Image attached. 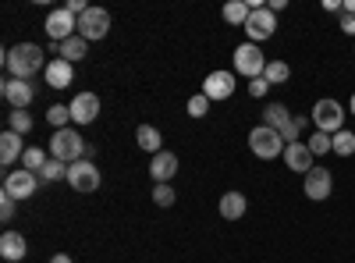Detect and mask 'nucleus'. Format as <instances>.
I'll return each instance as SVG.
<instances>
[{
	"instance_id": "nucleus-1",
	"label": "nucleus",
	"mask_w": 355,
	"mask_h": 263,
	"mask_svg": "<svg viewBox=\"0 0 355 263\" xmlns=\"http://www.w3.org/2000/svg\"><path fill=\"white\" fill-rule=\"evenodd\" d=\"M43 57H46V53H43L40 43H18V46L4 50V68H8L11 78L28 82L36 71H46V61H43Z\"/></svg>"
},
{
	"instance_id": "nucleus-2",
	"label": "nucleus",
	"mask_w": 355,
	"mask_h": 263,
	"mask_svg": "<svg viewBox=\"0 0 355 263\" xmlns=\"http://www.w3.org/2000/svg\"><path fill=\"white\" fill-rule=\"evenodd\" d=\"M50 157L64 160V164H75V160L89 157V146L78 135V128H61V132H53V139H50Z\"/></svg>"
},
{
	"instance_id": "nucleus-3",
	"label": "nucleus",
	"mask_w": 355,
	"mask_h": 263,
	"mask_svg": "<svg viewBox=\"0 0 355 263\" xmlns=\"http://www.w3.org/2000/svg\"><path fill=\"white\" fill-rule=\"evenodd\" d=\"M313 125H316V132H327V135H338L341 132V125H345V107L338 103V100H331V96H323V100H316L313 103Z\"/></svg>"
},
{
	"instance_id": "nucleus-4",
	"label": "nucleus",
	"mask_w": 355,
	"mask_h": 263,
	"mask_svg": "<svg viewBox=\"0 0 355 263\" xmlns=\"http://www.w3.org/2000/svg\"><path fill=\"white\" fill-rule=\"evenodd\" d=\"M249 150L259 157V160H274V157H284V139L277 128H266V125H256L249 132Z\"/></svg>"
},
{
	"instance_id": "nucleus-5",
	"label": "nucleus",
	"mask_w": 355,
	"mask_h": 263,
	"mask_svg": "<svg viewBox=\"0 0 355 263\" xmlns=\"http://www.w3.org/2000/svg\"><path fill=\"white\" fill-rule=\"evenodd\" d=\"M234 71L239 75H245L249 82L252 78H263V71H266V57H263V50L256 46V43H242V46H234Z\"/></svg>"
},
{
	"instance_id": "nucleus-6",
	"label": "nucleus",
	"mask_w": 355,
	"mask_h": 263,
	"mask_svg": "<svg viewBox=\"0 0 355 263\" xmlns=\"http://www.w3.org/2000/svg\"><path fill=\"white\" fill-rule=\"evenodd\" d=\"M43 33L50 36V43H64V40L78 36V22H75V15L68 8H53L46 15V22H43Z\"/></svg>"
},
{
	"instance_id": "nucleus-7",
	"label": "nucleus",
	"mask_w": 355,
	"mask_h": 263,
	"mask_svg": "<svg viewBox=\"0 0 355 263\" xmlns=\"http://www.w3.org/2000/svg\"><path fill=\"white\" fill-rule=\"evenodd\" d=\"M100 182H103V174H100V167L89 160V157L68 164V185H71L75 192H96Z\"/></svg>"
},
{
	"instance_id": "nucleus-8",
	"label": "nucleus",
	"mask_w": 355,
	"mask_h": 263,
	"mask_svg": "<svg viewBox=\"0 0 355 263\" xmlns=\"http://www.w3.org/2000/svg\"><path fill=\"white\" fill-rule=\"evenodd\" d=\"M245 36H249V43H263V40H270L274 33H277V15L270 11V8H256V11H249V18H245Z\"/></svg>"
},
{
	"instance_id": "nucleus-9",
	"label": "nucleus",
	"mask_w": 355,
	"mask_h": 263,
	"mask_svg": "<svg viewBox=\"0 0 355 263\" xmlns=\"http://www.w3.org/2000/svg\"><path fill=\"white\" fill-rule=\"evenodd\" d=\"M302 192H306V199H313V203L331 199V192H334V174H331L327 167L316 164L306 178H302Z\"/></svg>"
},
{
	"instance_id": "nucleus-10",
	"label": "nucleus",
	"mask_w": 355,
	"mask_h": 263,
	"mask_svg": "<svg viewBox=\"0 0 355 263\" xmlns=\"http://www.w3.org/2000/svg\"><path fill=\"white\" fill-rule=\"evenodd\" d=\"M107 33H110V15H107V8H89V11L78 18V36H82V40L96 43V40H103Z\"/></svg>"
},
{
	"instance_id": "nucleus-11",
	"label": "nucleus",
	"mask_w": 355,
	"mask_h": 263,
	"mask_svg": "<svg viewBox=\"0 0 355 263\" xmlns=\"http://www.w3.org/2000/svg\"><path fill=\"white\" fill-rule=\"evenodd\" d=\"M36 185H40V174L25 171V167L4 174V192L15 196V199H33V196H36Z\"/></svg>"
},
{
	"instance_id": "nucleus-12",
	"label": "nucleus",
	"mask_w": 355,
	"mask_h": 263,
	"mask_svg": "<svg viewBox=\"0 0 355 263\" xmlns=\"http://www.w3.org/2000/svg\"><path fill=\"white\" fill-rule=\"evenodd\" d=\"M202 96L206 100H231L234 96V71H210L202 78Z\"/></svg>"
},
{
	"instance_id": "nucleus-13",
	"label": "nucleus",
	"mask_w": 355,
	"mask_h": 263,
	"mask_svg": "<svg viewBox=\"0 0 355 263\" xmlns=\"http://www.w3.org/2000/svg\"><path fill=\"white\" fill-rule=\"evenodd\" d=\"M0 93H4V100L11 103V110H28V103L36 100V85L33 82H21V78H8Z\"/></svg>"
},
{
	"instance_id": "nucleus-14",
	"label": "nucleus",
	"mask_w": 355,
	"mask_h": 263,
	"mask_svg": "<svg viewBox=\"0 0 355 263\" xmlns=\"http://www.w3.org/2000/svg\"><path fill=\"white\" fill-rule=\"evenodd\" d=\"M71 121L82 128V125H93L96 121V114H100V96L96 93H78L71 103Z\"/></svg>"
},
{
	"instance_id": "nucleus-15",
	"label": "nucleus",
	"mask_w": 355,
	"mask_h": 263,
	"mask_svg": "<svg viewBox=\"0 0 355 263\" xmlns=\"http://www.w3.org/2000/svg\"><path fill=\"white\" fill-rule=\"evenodd\" d=\"M284 164H288V171H295V174H306L316 167V157L309 153V146L306 142H291V146H284Z\"/></svg>"
},
{
	"instance_id": "nucleus-16",
	"label": "nucleus",
	"mask_w": 355,
	"mask_h": 263,
	"mask_svg": "<svg viewBox=\"0 0 355 263\" xmlns=\"http://www.w3.org/2000/svg\"><path fill=\"white\" fill-rule=\"evenodd\" d=\"M150 174H153L157 185H171V178L178 174V157H174L171 150H160V153L153 157V164H150Z\"/></svg>"
},
{
	"instance_id": "nucleus-17",
	"label": "nucleus",
	"mask_w": 355,
	"mask_h": 263,
	"mask_svg": "<svg viewBox=\"0 0 355 263\" xmlns=\"http://www.w3.org/2000/svg\"><path fill=\"white\" fill-rule=\"evenodd\" d=\"M25 253H28V242L21 239V231H4L0 235V256H4L8 263H18V260H25Z\"/></svg>"
},
{
	"instance_id": "nucleus-18",
	"label": "nucleus",
	"mask_w": 355,
	"mask_h": 263,
	"mask_svg": "<svg viewBox=\"0 0 355 263\" xmlns=\"http://www.w3.org/2000/svg\"><path fill=\"white\" fill-rule=\"evenodd\" d=\"M46 85H50V90H68V85H71V61H64V57H57V61H50L46 65Z\"/></svg>"
},
{
	"instance_id": "nucleus-19",
	"label": "nucleus",
	"mask_w": 355,
	"mask_h": 263,
	"mask_svg": "<svg viewBox=\"0 0 355 263\" xmlns=\"http://www.w3.org/2000/svg\"><path fill=\"white\" fill-rule=\"evenodd\" d=\"M245 210H249V199L242 192H224L220 196V217L224 221H239V217H245Z\"/></svg>"
},
{
	"instance_id": "nucleus-20",
	"label": "nucleus",
	"mask_w": 355,
	"mask_h": 263,
	"mask_svg": "<svg viewBox=\"0 0 355 263\" xmlns=\"http://www.w3.org/2000/svg\"><path fill=\"white\" fill-rule=\"evenodd\" d=\"M18 157H25V150H21V135L8 128L4 135H0V164L8 167V164H15Z\"/></svg>"
},
{
	"instance_id": "nucleus-21",
	"label": "nucleus",
	"mask_w": 355,
	"mask_h": 263,
	"mask_svg": "<svg viewBox=\"0 0 355 263\" xmlns=\"http://www.w3.org/2000/svg\"><path fill=\"white\" fill-rule=\"evenodd\" d=\"M135 142L142 146L146 153H153V157L164 150V139H160V132H157L153 125H139V128H135Z\"/></svg>"
},
{
	"instance_id": "nucleus-22",
	"label": "nucleus",
	"mask_w": 355,
	"mask_h": 263,
	"mask_svg": "<svg viewBox=\"0 0 355 263\" xmlns=\"http://www.w3.org/2000/svg\"><path fill=\"white\" fill-rule=\"evenodd\" d=\"M288 121H291V114H288L284 103H266V110H263V125H266V128H277V132H281Z\"/></svg>"
},
{
	"instance_id": "nucleus-23",
	"label": "nucleus",
	"mask_w": 355,
	"mask_h": 263,
	"mask_svg": "<svg viewBox=\"0 0 355 263\" xmlns=\"http://www.w3.org/2000/svg\"><path fill=\"white\" fill-rule=\"evenodd\" d=\"M89 53V40H82V36H71V40H64L61 43V57H64V61H82V57Z\"/></svg>"
},
{
	"instance_id": "nucleus-24",
	"label": "nucleus",
	"mask_w": 355,
	"mask_h": 263,
	"mask_svg": "<svg viewBox=\"0 0 355 263\" xmlns=\"http://www.w3.org/2000/svg\"><path fill=\"white\" fill-rule=\"evenodd\" d=\"M306 146H309V153H313V157H327V153H334V135H327V132H313V135L306 139Z\"/></svg>"
},
{
	"instance_id": "nucleus-25",
	"label": "nucleus",
	"mask_w": 355,
	"mask_h": 263,
	"mask_svg": "<svg viewBox=\"0 0 355 263\" xmlns=\"http://www.w3.org/2000/svg\"><path fill=\"white\" fill-rule=\"evenodd\" d=\"M46 150H40V146H28V150H25V157H21V167L25 171H33V174H40L43 167H46Z\"/></svg>"
},
{
	"instance_id": "nucleus-26",
	"label": "nucleus",
	"mask_w": 355,
	"mask_h": 263,
	"mask_svg": "<svg viewBox=\"0 0 355 263\" xmlns=\"http://www.w3.org/2000/svg\"><path fill=\"white\" fill-rule=\"evenodd\" d=\"M249 4L245 0H231V4H224V22H231V25H245V18H249Z\"/></svg>"
},
{
	"instance_id": "nucleus-27",
	"label": "nucleus",
	"mask_w": 355,
	"mask_h": 263,
	"mask_svg": "<svg viewBox=\"0 0 355 263\" xmlns=\"http://www.w3.org/2000/svg\"><path fill=\"white\" fill-rule=\"evenodd\" d=\"M46 121L57 128V132H61V128H71L68 121H71V107L68 103H53L50 110H46Z\"/></svg>"
},
{
	"instance_id": "nucleus-28",
	"label": "nucleus",
	"mask_w": 355,
	"mask_h": 263,
	"mask_svg": "<svg viewBox=\"0 0 355 263\" xmlns=\"http://www.w3.org/2000/svg\"><path fill=\"white\" fill-rule=\"evenodd\" d=\"M263 78L270 82V85H281V82H288V78H291V68H288L284 61H266V71H263Z\"/></svg>"
},
{
	"instance_id": "nucleus-29",
	"label": "nucleus",
	"mask_w": 355,
	"mask_h": 263,
	"mask_svg": "<svg viewBox=\"0 0 355 263\" xmlns=\"http://www.w3.org/2000/svg\"><path fill=\"white\" fill-rule=\"evenodd\" d=\"M40 178H43V182H61V178L68 182V164H64V160H53V157H50V160H46V167L40 171Z\"/></svg>"
},
{
	"instance_id": "nucleus-30",
	"label": "nucleus",
	"mask_w": 355,
	"mask_h": 263,
	"mask_svg": "<svg viewBox=\"0 0 355 263\" xmlns=\"http://www.w3.org/2000/svg\"><path fill=\"white\" fill-rule=\"evenodd\" d=\"M334 153H338V157H355V132L341 128V132L334 135Z\"/></svg>"
},
{
	"instance_id": "nucleus-31",
	"label": "nucleus",
	"mask_w": 355,
	"mask_h": 263,
	"mask_svg": "<svg viewBox=\"0 0 355 263\" xmlns=\"http://www.w3.org/2000/svg\"><path fill=\"white\" fill-rule=\"evenodd\" d=\"M8 128L18 132V135H28V132H33V118H28L25 110H11L8 114Z\"/></svg>"
},
{
	"instance_id": "nucleus-32",
	"label": "nucleus",
	"mask_w": 355,
	"mask_h": 263,
	"mask_svg": "<svg viewBox=\"0 0 355 263\" xmlns=\"http://www.w3.org/2000/svg\"><path fill=\"white\" fill-rule=\"evenodd\" d=\"M302 125H306V118H291V121L281 128V139H284V146H291V142H302Z\"/></svg>"
},
{
	"instance_id": "nucleus-33",
	"label": "nucleus",
	"mask_w": 355,
	"mask_h": 263,
	"mask_svg": "<svg viewBox=\"0 0 355 263\" xmlns=\"http://www.w3.org/2000/svg\"><path fill=\"white\" fill-rule=\"evenodd\" d=\"M192 118H206V114H210V100H206L202 93H196V96H189V107H185Z\"/></svg>"
},
{
	"instance_id": "nucleus-34",
	"label": "nucleus",
	"mask_w": 355,
	"mask_h": 263,
	"mask_svg": "<svg viewBox=\"0 0 355 263\" xmlns=\"http://www.w3.org/2000/svg\"><path fill=\"white\" fill-rule=\"evenodd\" d=\"M174 189L171 185H153V203H157V207H174Z\"/></svg>"
},
{
	"instance_id": "nucleus-35",
	"label": "nucleus",
	"mask_w": 355,
	"mask_h": 263,
	"mask_svg": "<svg viewBox=\"0 0 355 263\" xmlns=\"http://www.w3.org/2000/svg\"><path fill=\"white\" fill-rule=\"evenodd\" d=\"M15 210H18V199H15V196H8V192H0V217L11 221V217H15Z\"/></svg>"
},
{
	"instance_id": "nucleus-36",
	"label": "nucleus",
	"mask_w": 355,
	"mask_h": 263,
	"mask_svg": "<svg viewBox=\"0 0 355 263\" xmlns=\"http://www.w3.org/2000/svg\"><path fill=\"white\" fill-rule=\"evenodd\" d=\"M266 90H270V82H266V78H252L249 82V93L259 100V96H266Z\"/></svg>"
},
{
	"instance_id": "nucleus-37",
	"label": "nucleus",
	"mask_w": 355,
	"mask_h": 263,
	"mask_svg": "<svg viewBox=\"0 0 355 263\" xmlns=\"http://www.w3.org/2000/svg\"><path fill=\"white\" fill-rule=\"evenodd\" d=\"M341 28H345V33L355 40V15H341Z\"/></svg>"
},
{
	"instance_id": "nucleus-38",
	"label": "nucleus",
	"mask_w": 355,
	"mask_h": 263,
	"mask_svg": "<svg viewBox=\"0 0 355 263\" xmlns=\"http://www.w3.org/2000/svg\"><path fill=\"white\" fill-rule=\"evenodd\" d=\"M266 8H270V11L277 15V11H284V8H288V0H266Z\"/></svg>"
},
{
	"instance_id": "nucleus-39",
	"label": "nucleus",
	"mask_w": 355,
	"mask_h": 263,
	"mask_svg": "<svg viewBox=\"0 0 355 263\" xmlns=\"http://www.w3.org/2000/svg\"><path fill=\"white\" fill-rule=\"evenodd\" d=\"M323 11H345L341 0H323Z\"/></svg>"
},
{
	"instance_id": "nucleus-40",
	"label": "nucleus",
	"mask_w": 355,
	"mask_h": 263,
	"mask_svg": "<svg viewBox=\"0 0 355 263\" xmlns=\"http://www.w3.org/2000/svg\"><path fill=\"white\" fill-rule=\"evenodd\" d=\"M50 263H71V256H68V253H53Z\"/></svg>"
},
{
	"instance_id": "nucleus-41",
	"label": "nucleus",
	"mask_w": 355,
	"mask_h": 263,
	"mask_svg": "<svg viewBox=\"0 0 355 263\" xmlns=\"http://www.w3.org/2000/svg\"><path fill=\"white\" fill-rule=\"evenodd\" d=\"M341 15H355V0H348V4H345V11Z\"/></svg>"
},
{
	"instance_id": "nucleus-42",
	"label": "nucleus",
	"mask_w": 355,
	"mask_h": 263,
	"mask_svg": "<svg viewBox=\"0 0 355 263\" xmlns=\"http://www.w3.org/2000/svg\"><path fill=\"white\" fill-rule=\"evenodd\" d=\"M348 114H352V118H355V93H352V100H348Z\"/></svg>"
}]
</instances>
